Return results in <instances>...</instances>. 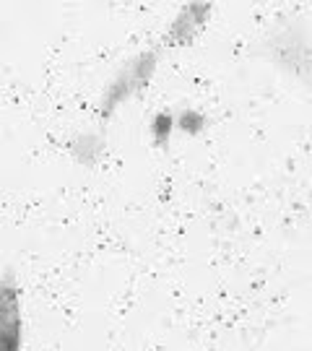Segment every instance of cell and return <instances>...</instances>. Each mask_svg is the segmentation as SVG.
Masks as SVG:
<instances>
[{"instance_id":"3","label":"cell","mask_w":312,"mask_h":351,"mask_svg":"<svg viewBox=\"0 0 312 351\" xmlns=\"http://www.w3.org/2000/svg\"><path fill=\"white\" fill-rule=\"evenodd\" d=\"M211 11H213L211 3H187V5H182L180 13H177L172 29H169L167 37H164V45H167V47H182V45H190L200 29L208 24Z\"/></svg>"},{"instance_id":"4","label":"cell","mask_w":312,"mask_h":351,"mask_svg":"<svg viewBox=\"0 0 312 351\" xmlns=\"http://www.w3.org/2000/svg\"><path fill=\"white\" fill-rule=\"evenodd\" d=\"M271 55L276 58V63L287 68L289 73H294L297 78H304V81L310 84V78H312V60H310V55H307V50H304V45H302L300 37H294V34H287V37H281L274 45Z\"/></svg>"},{"instance_id":"1","label":"cell","mask_w":312,"mask_h":351,"mask_svg":"<svg viewBox=\"0 0 312 351\" xmlns=\"http://www.w3.org/2000/svg\"><path fill=\"white\" fill-rule=\"evenodd\" d=\"M156 63H159V55L154 50H143L138 52V55H133L117 71V75L110 81V86H107L104 97H101V104H99L101 120H110L112 112L123 101L133 99L136 94H141L143 88L149 86L151 78H154V71H156Z\"/></svg>"},{"instance_id":"7","label":"cell","mask_w":312,"mask_h":351,"mask_svg":"<svg viewBox=\"0 0 312 351\" xmlns=\"http://www.w3.org/2000/svg\"><path fill=\"white\" fill-rule=\"evenodd\" d=\"M175 125L180 128V130H185L187 136H198L200 130L208 125V120L200 112H195V110H185L180 117H175Z\"/></svg>"},{"instance_id":"2","label":"cell","mask_w":312,"mask_h":351,"mask_svg":"<svg viewBox=\"0 0 312 351\" xmlns=\"http://www.w3.org/2000/svg\"><path fill=\"white\" fill-rule=\"evenodd\" d=\"M24 343V315L21 289L13 268L0 276V351H21Z\"/></svg>"},{"instance_id":"6","label":"cell","mask_w":312,"mask_h":351,"mask_svg":"<svg viewBox=\"0 0 312 351\" xmlns=\"http://www.w3.org/2000/svg\"><path fill=\"white\" fill-rule=\"evenodd\" d=\"M175 130V114L172 112H159L154 120H151V138L159 149H167L169 146V136Z\"/></svg>"},{"instance_id":"5","label":"cell","mask_w":312,"mask_h":351,"mask_svg":"<svg viewBox=\"0 0 312 351\" xmlns=\"http://www.w3.org/2000/svg\"><path fill=\"white\" fill-rule=\"evenodd\" d=\"M71 151H73V156L78 159V162L84 164H91L99 159L101 154V138H97V136H84V138H75L73 143H71Z\"/></svg>"}]
</instances>
